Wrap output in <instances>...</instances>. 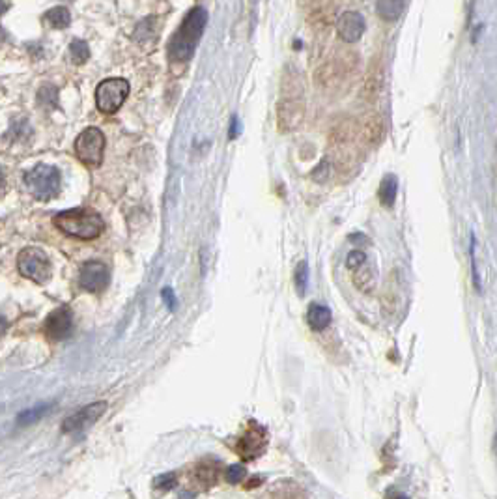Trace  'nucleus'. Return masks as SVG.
I'll use <instances>...</instances> for the list:
<instances>
[{
	"mask_svg": "<svg viewBox=\"0 0 497 499\" xmlns=\"http://www.w3.org/2000/svg\"><path fill=\"white\" fill-rule=\"evenodd\" d=\"M236 137H238V118L234 116L232 127H230V139H236Z\"/></svg>",
	"mask_w": 497,
	"mask_h": 499,
	"instance_id": "obj_25",
	"label": "nucleus"
},
{
	"mask_svg": "<svg viewBox=\"0 0 497 499\" xmlns=\"http://www.w3.org/2000/svg\"><path fill=\"white\" fill-rule=\"evenodd\" d=\"M245 477H247V469L243 466H239V464H236V466H230L225 472V479L228 485H239V483L245 479Z\"/></svg>",
	"mask_w": 497,
	"mask_h": 499,
	"instance_id": "obj_19",
	"label": "nucleus"
},
{
	"mask_svg": "<svg viewBox=\"0 0 497 499\" xmlns=\"http://www.w3.org/2000/svg\"><path fill=\"white\" fill-rule=\"evenodd\" d=\"M327 176H329V165H327V163H322L318 170L312 173V178L316 181H320V184L327 180Z\"/></svg>",
	"mask_w": 497,
	"mask_h": 499,
	"instance_id": "obj_24",
	"label": "nucleus"
},
{
	"mask_svg": "<svg viewBox=\"0 0 497 499\" xmlns=\"http://www.w3.org/2000/svg\"><path fill=\"white\" fill-rule=\"evenodd\" d=\"M129 82L122 77H111V79L101 80L96 88V105L103 114L118 113L120 107L129 96Z\"/></svg>",
	"mask_w": 497,
	"mask_h": 499,
	"instance_id": "obj_6",
	"label": "nucleus"
},
{
	"mask_svg": "<svg viewBox=\"0 0 497 499\" xmlns=\"http://www.w3.org/2000/svg\"><path fill=\"white\" fill-rule=\"evenodd\" d=\"M105 135L100 127H87L82 133L75 139L74 152L75 157L88 168H98L103 163L105 155Z\"/></svg>",
	"mask_w": 497,
	"mask_h": 499,
	"instance_id": "obj_4",
	"label": "nucleus"
},
{
	"mask_svg": "<svg viewBox=\"0 0 497 499\" xmlns=\"http://www.w3.org/2000/svg\"><path fill=\"white\" fill-rule=\"evenodd\" d=\"M74 329V314L69 307H58L49 314L43 324V333L51 340H64Z\"/></svg>",
	"mask_w": 497,
	"mask_h": 499,
	"instance_id": "obj_10",
	"label": "nucleus"
},
{
	"mask_svg": "<svg viewBox=\"0 0 497 499\" xmlns=\"http://www.w3.org/2000/svg\"><path fill=\"white\" fill-rule=\"evenodd\" d=\"M296 287H298L299 296H305L307 288H309V264L305 260L299 262L298 269H296Z\"/></svg>",
	"mask_w": 497,
	"mask_h": 499,
	"instance_id": "obj_18",
	"label": "nucleus"
},
{
	"mask_svg": "<svg viewBox=\"0 0 497 499\" xmlns=\"http://www.w3.org/2000/svg\"><path fill=\"white\" fill-rule=\"evenodd\" d=\"M267 441H269V434L264 426L251 421L247 426L245 434L239 438L238 441V453L243 460H254L258 458L260 454L265 453L267 449Z\"/></svg>",
	"mask_w": 497,
	"mask_h": 499,
	"instance_id": "obj_7",
	"label": "nucleus"
},
{
	"mask_svg": "<svg viewBox=\"0 0 497 499\" xmlns=\"http://www.w3.org/2000/svg\"><path fill=\"white\" fill-rule=\"evenodd\" d=\"M43 21H47L49 27L56 28V30H64V28H67L71 25V14H69L67 8L54 6L47 12Z\"/></svg>",
	"mask_w": 497,
	"mask_h": 499,
	"instance_id": "obj_13",
	"label": "nucleus"
},
{
	"mask_svg": "<svg viewBox=\"0 0 497 499\" xmlns=\"http://www.w3.org/2000/svg\"><path fill=\"white\" fill-rule=\"evenodd\" d=\"M161 298L165 301V305L168 307V311H176V305H178V301H176V296H174V290L173 288H163V292H161Z\"/></svg>",
	"mask_w": 497,
	"mask_h": 499,
	"instance_id": "obj_23",
	"label": "nucleus"
},
{
	"mask_svg": "<svg viewBox=\"0 0 497 499\" xmlns=\"http://www.w3.org/2000/svg\"><path fill=\"white\" fill-rule=\"evenodd\" d=\"M206 25H208L206 8L195 6L192 10H189L184 23L179 25L178 30L173 34V38L168 41V49H166L168 60L173 64H187L191 60L200 38L204 34Z\"/></svg>",
	"mask_w": 497,
	"mask_h": 499,
	"instance_id": "obj_1",
	"label": "nucleus"
},
{
	"mask_svg": "<svg viewBox=\"0 0 497 499\" xmlns=\"http://www.w3.org/2000/svg\"><path fill=\"white\" fill-rule=\"evenodd\" d=\"M153 486L157 488V490H170L176 486V473H165V475H159V477H155L153 479Z\"/></svg>",
	"mask_w": 497,
	"mask_h": 499,
	"instance_id": "obj_21",
	"label": "nucleus"
},
{
	"mask_svg": "<svg viewBox=\"0 0 497 499\" xmlns=\"http://www.w3.org/2000/svg\"><path fill=\"white\" fill-rule=\"evenodd\" d=\"M56 88L54 87H43L40 90V96H38V100H40V103L43 100H45L47 105H51V107H56Z\"/></svg>",
	"mask_w": 497,
	"mask_h": 499,
	"instance_id": "obj_22",
	"label": "nucleus"
},
{
	"mask_svg": "<svg viewBox=\"0 0 497 499\" xmlns=\"http://www.w3.org/2000/svg\"><path fill=\"white\" fill-rule=\"evenodd\" d=\"M51 408H53L51 402H47V404H38V406H34V408H28V410H23V412L15 417V421H17V425L19 426H30V425H34V423H38L43 415H47V413L51 412Z\"/></svg>",
	"mask_w": 497,
	"mask_h": 499,
	"instance_id": "obj_16",
	"label": "nucleus"
},
{
	"mask_svg": "<svg viewBox=\"0 0 497 499\" xmlns=\"http://www.w3.org/2000/svg\"><path fill=\"white\" fill-rule=\"evenodd\" d=\"M494 451H496L497 454V434H496V441H494Z\"/></svg>",
	"mask_w": 497,
	"mask_h": 499,
	"instance_id": "obj_27",
	"label": "nucleus"
},
{
	"mask_svg": "<svg viewBox=\"0 0 497 499\" xmlns=\"http://www.w3.org/2000/svg\"><path fill=\"white\" fill-rule=\"evenodd\" d=\"M376 12L384 21H397L404 12V0H378Z\"/></svg>",
	"mask_w": 497,
	"mask_h": 499,
	"instance_id": "obj_15",
	"label": "nucleus"
},
{
	"mask_svg": "<svg viewBox=\"0 0 497 499\" xmlns=\"http://www.w3.org/2000/svg\"><path fill=\"white\" fill-rule=\"evenodd\" d=\"M25 186L36 200L47 202L60 193L62 187V174L53 165H36L32 170L25 174Z\"/></svg>",
	"mask_w": 497,
	"mask_h": 499,
	"instance_id": "obj_3",
	"label": "nucleus"
},
{
	"mask_svg": "<svg viewBox=\"0 0 497 499\" xmlns=\"http://www.w3.org/2000/svg\"><path fill=\"white\" fill-rule=\"evenodd\" d=\"M365 262L366 256L363 251H351V253L348 254V258H346V266H348V269H351V271H357L359 267L365 266Z\"/></svg>",
	"mask_w": 497,
	"mask_h": 499,
	"instance_id": "obj_20",
	"label": "nucleus"
},
{
	"mask_svg": "<svg viewBox=\"0 0 497 499\" xmlns=\"http://www.w3.org/2000/svg\"><path fill=\"white\" fill-rule=\"evenodd\" d=\"M365 17L359 12H344L337 19V32L340 40H344L346 43H355L361 40L365 34Z\"/></svg>",
	"mask_w": 497,
	"mask_h": 499,
	"instance_id": "obj_11",
	"label": "nucleus"
},
{
	"mask_svg": "<svg viewBox=\"0 0 497 499\" xmlns=\"http://www.w3.org/2000/svg\"><path fill=\"white\" fill-rule=\"evenodd\" d=\"M307 320H309V326L314 329V331H324L329 327L331 324V311L327 309L325 305H320V303H312L307 311Z\"/></svg>",
	"mask_w": 497,
	"mask_h": 499,
	"instance_id": "obj_12",
	"label": "nucleus"
},
{
	"mask_svg": "<svg viewBox=\"0 0 497 499\" xmlns=\"http://www.w3.org/2000/svg\"><path fill=\"white\" fill-rule=\"evenodd\" d=\"M107 412V402L100 400V402H93L90 406L80 408L79 412L71 413L67 419H64L62 423V432L69 434V432H77V430H82L87 426H92L96 421L101 419V415Z\"/></svg>",
	"mask_w": 497,
	"mask_h": 499,
	"instance_id": "obj_9",
	"label": "nucleus"
},
{
	"mask_svg": "<svg viewBox=\"0 0 497 499\" xmlns=\"http://www.w3.org/2000/svg\"><path fill=\"white\" fill-rule=\"evenodd\" d=\"M53 223L58 230L77 240H96L105 230L103 217L90 208H74V210L56 213Z\"/></svg>",
	"mask_w": 497,
	"mask_h": 499,
	"instance_id": "obj_2",
	"label": "nucleus"
},
{
	"mask_svg": "<svg viewBox=\"0 0 497 499\" xmlns=\"http://www.w3.org/2000/svg\"><path fill=\"white\" fill-rule=\"evenodd\" d=\"M391 499H408V496H404V494H395Z\"/></svg>",
	"mask_w": 497,
	"mask_h": 499,
	"instance_id": "obj_26",
	"label": "nucleus"
},
{
	"mask_svg": "<svg viewBox=\"0 0 497 499\" xmlns=\"http://www.w3.org/2000/svg\"><path fill=\"white\" fill-rule=\"evenodd\" d=\"M17 269L23 277L34 280L36 285H45L53 275L51 260L40 247H25L17 256Z\"/></svg>",
	"mask_w": 497,
	"mask_h": 499,
	"instance_id": "obj_5",
	"label": "nucleus"
},
{
	"mask_svg": "<svg viewBox=\"0 0 497 499\" xmlns=\"http://www.w3.org/2000/svg\"><path fill=\"white\" fill-rule=\"evenodd\" d=\"M109 267L100 262V260H92V262H87L85 266L80 267L79 271V287L87 292L98 293L101 290H105L107 285H109Z\"/></svg>",
	"mask_w": 497,
	"mask_h": 499,
	"instance_id": "obj_8",
	"label": "nucleus"
},
{
	"mask_svg": "<svg viewBox=\"0 0 497 499\" xmlns=\"http://www.w3.org/2000/svg\"><path fill=\"white\" fill-rule=\"evenodd\" d=\"M397 176L393 174H387L382 184H379V191H378V199L382 202V206L391 208L395 204V199H397Z\"/></svg>",
	"mask_w": 497,
	"mask_h": 499,
	"instance_id": "obj_14",
	"label": "nucleus"
},
{
	"mask_svg": "<svg viewBox=\"0 0 497 499\" xmlns=\"http://www.w3.org/2000/svg\"><path fill=\"white\" fill-rule=\"evenodd\" d=\"M69 54H71V60L75 64H85L90 58V47H88L87 41L74 40L69 43Z\"/></svg>",
	"mask_w": 497,
	"mask_h": 499,
	"instance_id": "obj_17",
	"label": "nucleus"
}]
</instances>
